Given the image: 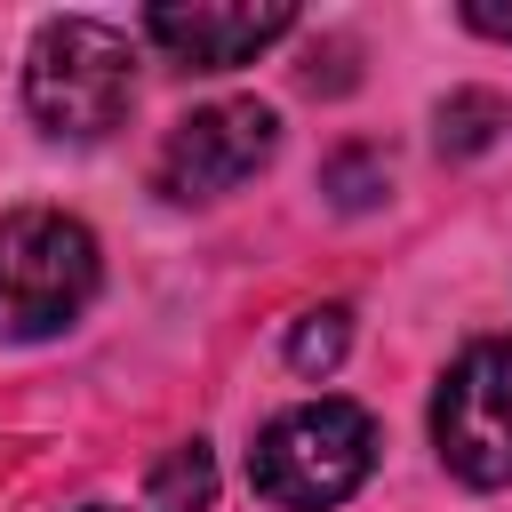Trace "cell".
Wrapping results in <instances>:
<instances>
[{
  "label": "cell",
  "mask_w": 512,
  "mask_h": 512,
  "mask_svg": "<svg viewBox=\"0 0 512 512\" xmlns=\"http://www.w3.org/2000/svg\"><path fill=\"white\" fill-rule=\"evenodd\" d=\"M96 296V240L64 208H16L0 216V336L40 344L72 328Z\"/></svg>",
  "instance_id": "7a4b0ae2"
},
{
  "label": "cell",
  "mask_w": 512,
  "mask_h": 512,
  "mask_svg": "<svg viewBox=\"0 0 512 512\" xmlns=\"http://www.w3.org/2000/svg\"><path fill=\"white\" fill-rule=\"evenodd\" d=\"M464 24H472V32H488V40H512V0H472V8H464Z\"/></svg>",
  "instance_id": "8fae6325"
},
{
  "label": "cell",
  "mask_w": 512,
  "mask_h": 512,
  "mask_svg": "<svg viewBox=\"0 0 512 512\" xmlns=\"http://www.w3.org/2000/svg\"><path fill=\"white\" fill-rule=\"evenodd\" d=\"M136 96V56H128V32L96 24V16H56L40 40H32V64H24V104L48 136H72V144H96L104 128H120Z\"/></svg>",
  "instance_id": "3957f363"
},
{
  "label": "cell",
  "mask_w": 512,
  "mask_h": 512,
  "mask_svg": "<svg viewBox=\"0 0 512 512\" xmlns=\"http://www.w3.org/2000/svg\"><path fill=\"white\" fill-rule=\"evenodd\" d=\"M504 120H512V104L496 88H456L440 104V152H480V144H496Z\"/></svg>",
  "instance_id": "52a82bcc"
},
{
  "label": "cell",
  "mask_w": 512,
  "mask_h": 512,
  "mask_svg": "<svg viewBox=\"0 0 512 512\" xmlns=\"http://www.w3.org/2000/svg\"><path fill=\"white\" fill-rule=\"evenodd\" d=\"M144 32L192 72H232V64L264 56L280 32H296V8H280V0H264V8H152Z\"/></svg>",
  "instance_id": "8992f818"
},
{
  "label": "cell",
  "mask_w": 512,
  "mask_h": 512,
  "mask_svg": "<svg viewBox=\"0 0 512 512\" xmlns=\"http://www.w3.org/2000/svg\"><path fill=\"white\" fill-rule=\"evenodd\" d=\"M440 464L472 488H512V336L472 344L432 392Z\"/></svg>",
  "instance_id": "277c9868"
},
{
  "label": "cell",
  "mask_w": 512,
  "mask_h": 512,
  "mask_svg": "<svg viewBox=\"0 0 512 512\" xmlns=\"http://www.w3.org/2000/svg\"><path fill=\"white\" fill-rule=\"evenodd\" d=\"M280 144V120L272 104L256 96H224V104H200L192 120L168 128L160 160H152V184L168 200H224L232 184H248Z\"/></svg>",
  "instance_id": "5b68a950"
},
{
  "label": "cell",
  "mask_w": 512,
  "mask_h": 512,
  "mask_svg": "<svg viewBox=\"0 0 512 512\" xmlns=\"http://www.w3.org/2000/svg\"><path fill=\"white\" fill-rule=\"evenodd\" d=\"M328 184H336V200H344V208H368V200L384 192V176H376V168H368L360 152H344V160L328 168Z\"/></svg>",
  "instance_id": "30bf717a"
},
{
  "label": "cell",
  "mask_w": 512,
  "mask_h": 512,
  "mask_svg": "<svg viewBox=\"0 0 512 512\" xmlns=\"http://www.w3.org/2000/svg\"><path fill=\"white\" fill-rule=\"evenodd\" d=\"M368 464H376V424L352 400H304V408L272 416L256 432V448H248V480L280 512H328V504H344L368 480Z\"/></svg>",
  "instance_id": "6da1fadb"
},
{
  "label": "cell",
  "mask_w": 512,
  "mask_h": 512,
  "mask_svg": "<svg viewBox=\"0 0 512 512\" xmlns=\"http://www.w3.org/2000/svg\"><path fill=\"white\" fill-rule=\"evenodd\" d=\"M344 336H352V328H344L336 304H328V312H304L296 336H288V368H296V376H328V368L344 360Z\"/></svg>",
  "instance_id": "9c48e42d"
},
{
  "label": "cell",
  "mask_w": 512,
  "mask_h": 512,
  "mask_svg": "<svg viewBox=\"0 0 512 512\" xmlns=\"http://www.w3.org/2000/svg\"><path fill=\"white\" fill-rule=\"evenodd\" d=\"M88 512H104V504H88Z\"/></svg>",
  "instance_id": "7c38bea8"
},
{
  "label": "cell",
  "mask_w": 512,
  "mask_h": 512,
  "mask_svg": "<svg viewBox=\"0 0 512 512\" xmlns=\"http://www.w3.org/2000/svg\"><path fill=\"white\" fill-rule=\"evenodd\" d=\"M216 496V464H208V448L192 440V448H176L160 472H152V504L160 512H200Z\"/></svg>",
  "instance_id": "ba28073f"
}]
</instances>
